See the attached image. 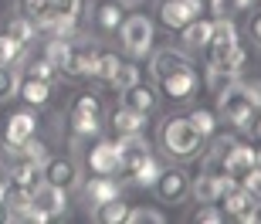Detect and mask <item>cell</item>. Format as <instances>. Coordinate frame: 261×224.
<instances>
[{"label": "cell", "mask_w": 261, "mask_h": 224, "mask_svg": "<svg viewBox=\"0 0 261 224\" xmlns=\"http://www.w3.org/2000/svg\"><path fill=\"white\" fill-rule=\"evenodd\" d=\"M190 122H194L197 133L207 139L214 133V126H217V112H211V109H194V112H190Z\"/></svg>", "instance_id": "37"}, {"label": "cell", "mask_w": 261, "mask_h": 224, "mask_svg": "<svg viewBox=\"0 0 261 224\" xmlns=\"http://www.w3.org/2000/svg\"><path fill=\"white\" fill-rule=\"evenodd\" d=\"M160 143L163 153L173 160H194L203 150V136L197 133V126L190 122V116H170L160 129Z\"/></svg>", "instance_id": "1"}, {"label": "cell", "mask_w": 261, "mask_h": 224, "mask_svg": "<svg viewBox=\"0 0 261 224\" xmlns=\"http://www.w3.org/2000/svg\"><path fill=\"white\" fill-rule=\"evenodd\" d=\"M258 166H261V153H258Z\"/></svg>", "instance_id": "46"}, {"label": "cell", "mask_w": 261, "mask_h": 224, "mask_svg": "<svg viewBox=\"0 0 261 224\" xmlns=\"http://www.w3.org/2000/svg\"><path fill=\"white\" fill-rule=\"evenodd\" d=\"M126 221L129 224H163L166 214H163V211H156V207H129Z\"/></svg>", "instance_id": "35"}, {"label": "cell", "mask_w": 261, "mask_h": 224, "mask_svg": "<svg viewBox=\"0 0 261 224\" xmlns=\"http://www.w3.org/2000/svg\"><path fill=\"white\" fill-rule=\"evenodd\" d=\"M7 177H10V187L28 190V194L44 180V177H41V163H31V160H14L10 170H7Z\"/></svg>", "instance_id": "20"}, {"label": "cell", "mask_w": 261, "mask_h": 224, "mask_svg": "<svg viewBox=\"0 0 261 224\" xmlns=\"http://www.w3.org/2000/svg\"><path fill=\"white\" fill-rule=\"evenodd\" d=\"M217 109H221V116L227 119V122H234L238 129H251L254 116H258V109L248 102V95L241 92V85L234 82L227 92H221L217 95Z\"/></svg>", "instance_id": "5"}, {"label": "cell", "mask_w": 261, "mask_h": 224, "mask_svg": "<svg viewBox=\"0 0 261 224\" xmlns=\"http://www.w3.org/2000/svg\"><path fill=\"white\" fill-rule=\"evenodd\" d=\"M248 31H251V41L261 48V14H254L251 17V24H248Z\"/></svg>", "instance_id": "43"}, {"label": "cell", "mask_w": 261, "mask_h": 224, "mask_svg": "<svg viewBox=\"0 0 261 224\" xmlns=\"http://www.w3.org/2000/svg\"><path fill=\"white\" fill-rule=\"evenodd\" d=\"M68 119H71L75 139L98 136V133H102V102H98V95H92V92L75 95L71 106H68Z\"/></svg>", "instance_id": "2"}, {"label": "cell", "mask_w": 261, "mask_h": 224, "mask_svg": "<svg viewBox=\"0 0 261 224\" xmlns=\"http://www.w3.org/2000/svg\"><path fill=\"white\" fill-rule=\"evenodd\" d=\"M241 85V92L248 95V102H251L254 109H261V78H251V82H238Z\"/></svg>", "instance_id": "42"}, {"label": "cell", "mask_w": 261, "mask_h": 224, "mask_svg": "<svg viewBox=\"0 0 261 224\" xmlns=\"http://www.w3.org/2000/svg\"><path fill=\"white\" fill-rule=\"evenodd\" d=\"M109 126L116 129V136H136V133H143V129H146V116H139V112H133V109L122 106V109L112 112Z\"/></svg>", "instance_id": "23"}, {"label": "cell", "mask_w": 261, "mask_h": 224, "mask_svg": "<svg viewBox=\"0 0 261 224\" xmlns=\"http://www.w3.org/2000/svg\"><path fill=\"white\" fill-rule=\"evenodd\" d=\"M4 207H7L10 221H31V194H28V190L7 187V194H4Z\"/></svg>", "instance_id": "24"}, {"label": "cell", "mask_w": 261, "mask_h": 224, "mask_svg": "<svg viewBox=\"0 0 261 224\" xmlns=\"http://www.w3.org/2000/svg\"><path fill=\"white\" fill-rule=\"evenodd\" d=\"M194 221L197 224H221L224 221V211L217 204H203V207H197V211H194Z\"/></svg>", "instance_id": "40"}, {"label": "cell", "mask_w": 261, "mask_h": 224, "mask_svg": "<svg viewBox=\"0 0 261 224\" xmlns=\"http://www.w3.org/2000/svg\"><path fill=\"white\" fill-rule=\"evenodd\" d=\"M126 214H129V204L122 197H112L106 204H95V221L98 224H126Z\"/></svg>", "instance_id": "26"}, {"label": "cell", "mask_w": 261, "mask_h": 224, "mask_svg": "<svg viewBox=\"0 0 261 224\" xmlns=\"http://www.w3.org/2000/svg\"><path fill=\"white\" fill-rule=\"evenodd\" d=\"M153 190L163 204H180L187 194H190V177L180 170V166H170V170H160V177L153 180Z\"/></svg>", "instance_id": "9"}, {"label": "cell", "mask_w": 261, "mask_h": 224, "mask_svg": "<svg viewBox=\"0 0 261 224\" xmlns=\"http://www.w3.org/2000/svg\"><path fill=\"white\" fill-rule=\"evenodd\" d=\"M4 194H7V184L0 180V207H4Z\"/></svg>", "instance_id": "45"}, {"label": "cell", "mask_w": 261, "mask_h": 224, "mask_svg": "<svg viewBox=\"0 0 261 224\" xmlns=\"http://www.w3.org/2000/svg\"><path fill=\"white\" fill-rule=\"evenodd\" d=\"M122 68V58H119L116 51H98V58H95V75L98 82H106V85H112V78H116V71Z\"/></svg>", "instance_id": "29"}, {"label": "cell", "mask_w": 261, "mask_h": 224, "mask_svg": "<svg viewBox=\"0 0 261 224\" xmlns=\"http://www.w3.org/2000/svg\"><path fill=\"white\" fill-rule=\"evenodd\" d=\"M122 20H126V4H122V0H98L95 4V14H92L95 31L116 34V31L122 28Z\"/></svg>", "instance_id": "15"}, {"label": "cell", "mask_w": 261, "mask_h": 224, "mask_svg": "<svg viewBox=\"0 0 261 224\" xmlns=\"http://www.w3.org/2000/svg\"><path fill=\"white\" fill-rule=\"evenodd\" d=\"M251 136H254V143L261 146V116H254V122H251Z\"/></svg>", "instance_id": "44"}, {"label": "cell", "mask_w": 261, "mask_h": 224, "mask_svg": "<svg viewBox=\"0 0 261 224\" xmlns=\"http://www.w3.org/2000/svg\"><path fill=\"white\" fill-rule=\"evenodd\" d=\"M24 51H28V44L14 41L10 34H0V65H17V61H24Z\"/></svg>", "instance_id": "34"}, {"label": "cell", "mask_w": 261, "mask_h": 224, "mask_svg": "<svg viewBox=\"0 0 261 224\" xmlns=\"http://www.w3.org/2000/svg\"><path fill=\"white\" fill-rule=\"evenodd\" d=\"M227 187H231L227 177H221V173H200V177H197V184H190V194H194L200 204H217Z\"/></svg>", "instance_id": "17"}, {"label": "cell", "mask_w": 261, "mask_h": 224, "mask_svg": "<svg viewBox=\"0 0 261 224\" xmlns=\"http://www.w3.org/2000/svg\"><path fill=\"white\" fill-rule=\"evenodd\" d=\"M119 38H122V48H126L133 58H143V55H149V48H153V20L143 17V14H133V17L122 20Z\"/></svg>", "instance_id": "6"}, {"label": "cell", "mask_w": 261, "mask_h": 224, "mask_svg": "<svg viewBox=\"0 0 261 224\" xmlns=\"http://www.w3.org/2000/svg\"><path fill=\"white\" fill-rule=\"evenodd\" d=\"M241 187H244V190H248V194H251L254 201L261 204V166H254L251 173L244 177V180H241Z\"/></svg>", "instance_id": "41"}, {"label": "cell", "mask_w": 261, "mask_h": 224, "mask_svg": "<svg viewBox=\"0 0 261 224\" xmlns=\"http://www.w3.org/2000/svg\"><path fill=\"white\" fill-rule=\"evenodd\" d=\"M41 177H44V184H51V187L71 190V187H78V163L71 156H48V160L41 163Z\"/></svg>", "instance_id": "10"}, {"label": "cell", "mask_w": 261, "mask_h": 224, "mask_svg": "<svg viewBox=\"0 0 261 224\" xmlns=\"http://www.w3.org/2000/svg\"><path fill=\"white\" fill-rule=\"evenodd\" d=\"M95 58L98 51L88 44V41H71V51H68L65 65H61V75L65 78H92L95 75Z\"/></svg>", "instance_id": "8"}, {"label": "cell", "mask_w": 261, "mask_h": 224, "mask_svg": "<svg viewBox=\"0 0 261 224\" xmlns=\"http://www.w3.org/2000/svg\"><path fill=\"white\" fill-rule=\"evenodd\" d=\"M207 82H211L214 95H221V92H227V88L238 82V75H231V71H224V68H211V78H207Z\"/></svg>", "instance_id": "39"}, {"label": "cell", "mask_w": 261, "mask_h": 224, "mask_svg": "<svg viewBox=\"0 0 261 224\" xmlns=\"http://www.w3.org/2000/svg\"><path fill=\"white\" fill-rule=\"evenodd\" d=\"M184 65H190V58H187V55H180V51H173V48L156 51V55H153V75H156V78L170 75V71L184 68Z\"/></svg>", "instance_id": "27"}, {"label": "cell", "mask_w": 261, "mask_h": 224, "mask_svg": "<svg viewBox=\"0 0 261 224\" xmlns=\"http://www.w3.org/2000/svg\"><path fill=\"white\" fill-rule=\"evenodd\" d=\"M65 207H68V190H61V187H51L41 180L31 190V221H55L65 214Z\"/></svg>", "instance_id": "3"}, {"label": "cell", "mask_w": 261, "mask_h": 224, "mask_svg": "<svg viewBox=\"0 0 261 224\" xmlns=\"http://www.w3.org/2000/svg\"><path fill=\"white\" fill-rule=\"evenodd\" d=\"M82 194H85L88 204L95 207V204H106V201L119 197V184L112 180V177H98V173H95V177L85 184V190H82Z\"/></svg>", "instance_id": "22"}, {"label": "cell", "mask_w": 261, "mask_h": 224, "mask_svg": "<svg viewBox=\"0 0 261 224\" xmlns=\"http://www.w3.org/2000/svg\"><path fill=\"white\" fill-rule=\"evenodd\" d=\"M4 34H10V38H14V41H20V44H31V41H34V34H38V28H34V20H28L24 14H20V17L7 20Z\"/></svg>", "instance_id": "32"}, {"label": "cell", "mask_w": 261, "mask_h": 224, "mask_svg": "<svg viewBox=\"0 0 261 224\" xmlns=\"http://www.w3.org/2000/svg\"><path fill=\"white\" fill-rule=\"evenodd\" d=\"M34 133H38V119H34V112H28V109L14 112V116L7 119V129H4V136H7L10 146H20V143L31 139Z\"/></svg>", "instance_id": "19"}, {"label": "cell", "mask_w": 261, "mask_h": 224, "mask_svg": "<svg viewBox=\"0 0 261 224\" xmlns=\"http://www.w3.org/2000/svg\"><path fill=\"white\" fill-rule=\"evenodd\" d=\"M68 51H71V38H65V34H51V41H48V48H44V55L51 58V65H55L58 71H61V65H65Z\"/></svg>", "instance_id": "33"}, {"label": "cell", "mask_w": 261, "mask_h": 224, "mask_svg": "<svg viewBox=\"0 0 261 224\" xmlns=\"http://www.w3.org/2000/svg\"><path fill=\"white\" fill-rule=\"evenodd\" d=\"M17 95L28 102V106L41 109L51 102V82H44V78H34V75H24L17 82Z\"/></svg>", "instance_id": "21"}, {"label": "cell", "mask_w": 261, "mask_h": 224, "mask_svg": "<svg viewBox=\"0 0 261 224\" xmlns=\"http://www.w3.org/2000/svg\"><path fill=\"white\" fill-rule=\"evenodd\" d=\"M24 68H28V75L34 78H44V82H55V78L61 75L55 65H51L48 55H24Z\"/></svg>", "instance_id": "30"}, {"label": "cell", "mask_w": 261, "mask_h": 224, "mask_svg": "<svg viewBox=\"0 0 261 224\" xmlns=\"http://www.w3.org/2000/svg\"><path fill=\"white\" fill-rule=\"evenodd\" d=\"M122 106L133 109V112H139V116H149V112H156V106H160V95H156L153 85L133 82L129 88H122Z\"/></svg>", "instance_id": "14"}, {"label": "cell", "mask_w": 261, "mask_h": 224, "mask_svg": "<svg viewBox=\"0 0 261 224\" xmlns=\"http://www.w3.org/2000/svg\"><path fill=\"white\" fill-rule=\"evenodd\" d=\"M234 48H238V31H234V20L217 17L211 24V38H207V44L200 48L203 55H207V65H211V68L224 65V58H227Z\"/></svg>", "instance_id": "4"}, {"label": "cell", "mask_w": 261, "mask_h": 224, "mask_svg": "<svg viewBox=\"0 0 261 224\" xmlns=\"http://www.w3.org/2000/svg\"><path fill=\"white\" fill-rule=\"evenodd\" d=\"M254 207H258V201H254L244 187H227L221 194V211L227 217H234V221H251V214H254Z\"/></svg>", "instance_id": "13"}, {"label": "cell", "mask_w": 261, "mask_h": 224, "mask_svg": "<svg viewBox=\"0 0 261 224\" xmlns=\"http://www.w3.org/2000/svg\"><path fill=\"white\" fill-rule=\"evenodd\" d=\"M20 14L34 20L38 31H51V0H20Z\"/></svg>", "instance_id": "25"}, {"label": "cell", "mask_w": 261, "mask_h": 224, "mask_svg": "<svg viewBox=\"0 0 261 224\" xmlns=\"http://www.w3.org/2000/svg\"><path fill=\"white\" fill-rule=\"evenodd\" d=\"M160 170H163V166H160V160L149 153V156H143V160L129 170V177H133V184H139V187H153V180L160 177Z\"/></svg>", "instance_id": "28"}, {"label": "cell", "mask_w": 261, "mask_h": 224, "mask_svg": "<svg viewBox=\"0 0 261 224\" xmlns=\"http://www.w3.org/2000/svg\"><path fill=\"white\" fill-rule=\"evenodd\" d=\"M211 24H214V20H207V17H194L184 28V41L190 44V48H203L207 38H211Z\"/></svg>", "instance_id": "31"}, {"label": "cell", "mask_w": 261, "mask_h": 224, "mask_svg": "<svg viewBox=\"0 0 261 224\" xmlns=\"http://www.w3.org/2000/svg\"><path fill=\"white\" fill-rule=\"evenodd\" d=\"M17 71H14V65H0V102H7V98L17 95Z\"/></svg>", "instance_id": "36"}, {"label": "cell", "mask_w": 261, "mask_h": 224, "mask_svg": "<svg viewBox=\"0 0 261 224\" xmlns=\"http://www.w3.org/2000/svg\"><path fill=\"white\" fill-rule=\"evenodd\" d=\"M254 166H258V150L244 146V143H238L231 153L224 156V177H227L231 184H241Z\"/></svg>", "instance_id": "12"}, {"label": "cell", "mask_w": 261, "mask_h": 224, "mask_svg": "<svg viewBox=\"0 0 261 224\" xmlns=\"http://www.w3.org/2000/svg\"><path fill=\"white\" fill-rule=\"evenodd\" d=\"M88 170L92 173H98V177H116V173H122V166H119V146L116 143H98L92 153H88Z\"/></svg>", "instance_id": "16"}, {"label": "cell", "mask_w": 261, "mask_h": 224, "mask_svg": "<svg viewBox=\"0 0 261 224\" xmlns=\"http://www.w3.org/2000/svg\"><path fill=\"white\" fill-rule=\"evenodd\" d=\"M133 82H139V68H136L133 61H122V68L116 71V78H112V88L122 92V88H129Z\"/></svg>", "instance_id": "38"}, {"label": "cell", "mask_w": 261, "mask_h": 224, "mask_svg": "<svg viewBox=\"0 0 261 224\" xmlns=\"http://www.w3.org/2000/svg\"><path fill=\"white\" fill-rule=\"evenodd\" d=\"M156 14L166 31H184L194 17H200V0H160Z\"/></svg>", "instance_id": "7"}, {"label": "cell", "mask_w": 261, "mask_h": 224, "mask_svg": "<svg viewBox=\"0 0 261 224\" xmlns=\"http://www.w3.org/2000/svg\"><path fill=\"white\" fill-rule=\"evenodd\" d=\"M116 146H119V166H122V173H129L143 156H149V143L143 139V133H136V136H119Z\"/></svg>", "instance_id": "18"}, {"label": "cell", "mask_w": 261, "mask_h": 224, "mask_svg": "<svg viewBox=\"0 0 261 224\" xmlns=\"http://www.w3.org/2000/svg\"><path fill=\"white\" fill-rule=\"evenodd\" d=\"M156 82H160V88H163V95L173 98V102H187V98L197 92V71H194V65H184V68L170 71V75L156 78Z\"/></svg>", "instance_id": "11"}]
</instances>
